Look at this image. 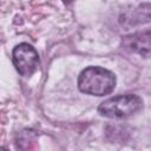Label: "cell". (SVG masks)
<instances>
[{"label": "cell", "instance_id": "7a4b0ae2", "mask_svg": "<svg viewBox=\"0 0 151 151\" xmlns=\"http://www.w3.org/2000/svg\"><path fill=\"white\" fill-rule=\"evenodd\" d=\"M143 106L142 99L136 94H119L104 100L98 112L106 118L124 119L137 113Z\"/></svg>", "mask_w": 151, "mask_h": 151}, {"label": "cell", "instance_id": "277c9868", "mask_svg": "<svg viewBox=\"0 0 151 151\" xmlns=\"http://www.w3.org/2000/svg\"><path fill=\"white\" fill-rule=\"evenodd\" d=\"M122 47L133 54L150 55L151 54V29L136 32L123 37Z\"/></svg>", "mask_w": 151, "mask_h": 151}, {"label": "cell", "instance_id": "6da1fadb", "mask_svg": "<svg viewBox=\"0 0 151 151\" xmlns=\"http://www.w3.org/2000/svg\"><path fill=\"white\" fill-rule=\"evenodd\" d=\"M78 87L81 92L91 96H105L116 87V76L99 66H90L81 71L78 78Z\"/></svg>", "mask_w": 151, "mask_h": 151}, {"label": "cell", "instance_id": "8992f818", "mask_svg": "<svg viewBox=\"0 0 151 151\" xmlns=\"http://www.w3.org/2000/svg\"><path fill=\"white\" fill-rule=\"evenodd\" d=\"M1 151H7V150H6V149H4V147H2V149H1Z\"/></svg>", "mask_w": 151, "mask_h": 151}, {"label": "cell", "instance_id": "5b68a950", "mask_svg": "<svg viewBox=\"0 0 151 151\" xmlns=\"http://www.w3.org/2000/svg\"><path fill=\"white\" fill-rule=\"evenodd\" d=\"M151 21V2H143L125 9L119 15V24L124 27H133Z\"/></svg>", "mask_w": 151, "mask_h": 151}, {"label": "cell", "instance_id": "3957f363", "mask_svg": "<svg viewBox=\"0 0 151 151\" xmlns=\"http://www.w3.org/2000/svg\"><path fill=\"white\" fill-rule=\"evenodd\" d=\"M12 61L15 70L24 77H31L39 65V55L33 46L22 42L14 47Z\"/></svg>", "mask_w": 151, "mask_h": 151}]
</instances>
